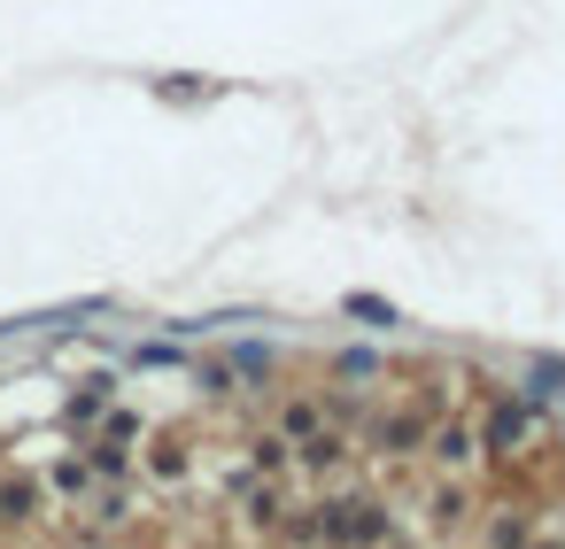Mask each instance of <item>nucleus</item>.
I'll list each match as a JSON object with an SVG mask.
<instances>
[{
	"instance_id": "nucleus-1",
	"label": "nucleus",
	"mask_w": 565,
	"mask_h": 549,
	"mask_svg": "<svg viewBox=\"0 0 565 549\" xmlns=\"http://www.w3.org/2000/svg\"><path fill=\"white\" fill-rule=\"evenodd\" d=\"M349 317H372V325H395V310H387V302H372V294H349Z\"/></svg>"
}]
</instances>
